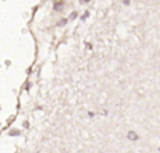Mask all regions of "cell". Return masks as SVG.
Wrapping results in <instances>:
<instances>
[{"label":"cell","mask_w":160,"mask_h":153,"mask_svg":"<svg viewBox=\"0 0 160 153\" xmlns=\"http://www.w3.org/2000/svg\"><path fill=\"white\" fill-rule=\"evenodd\" d=\"M63 4H65L63 2H55V10L56 11H61L62 8H63Z\"/></svg>","instance_id":"obj_1"},{"label":"cell","mask_w":160,"mask_h":153,"mask_svg":"<svg viewBox=\"0 0 160 153\" xmlns=\"http://www.w3.org/2000/svg\"><path fill=\"white\" fill-rule=\"evenodd\" d=\"M128 139H131V141H136V139H138V135H136L133 131H131V132H128Z\"/></svg>","instance_id":"obj_2"},{"label":"cell","mask_w":160,"mask_h":153,"mask_svg":"<svg viewBox=\"0 0 160 153\" xmlns=\"http://www.w3.org/2000/svg\"><path fill=\"white\" fill-rule=\"evenodd\" d=\"M124 3H125V4H128V3H129V0H124Z\"/></svg>","instance_id":"obj_3"},{"label":"cell","mask_w":160,"mask_h":153,"mask_svg":"<svg viewBox=\"0 0 160 153\" xmlns=\"http://www.w3.org/2000/svg\"><path fill=\"white\" fill-rule=\"evenodd\" d=\"M83 2H84V3H86V2H90V0H83Z\"/></svg>","instance_id":"obj_4"}]
</instances>
